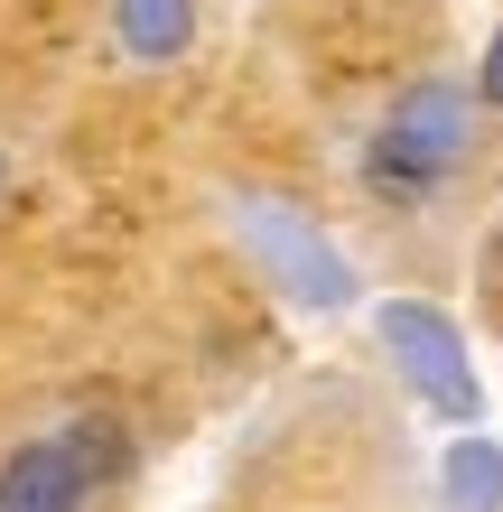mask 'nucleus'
I'll return each instance as SVG.
<instances>
[{
	"label": "nucleus",
	"instance_id": "obj_7",
	"mask_svg": "<svg viewBox=\"0 0 503 512\" xmlns=\"http://www.w3.org/2000/svg\"><path fill=\"white\" fill-rule=\"evenodd\" d=\"M457 503H466V512H494V466H485V447H457Z\"/></svg>",
	"mask_w": 503,
	"mask_h": 512
},
{
	"label": "nucleus",
	"instance_id": "obj_8",
	"mask_svg": "<svg viewBox=\"0 0 503 512\" xmlns=\"http://www.w3.org/2000/svg\"><path fill=\"white\" fill-rule=\"evenodd\" d=\"M476 94L503 103V28H494V47H485V75H476Z\"/></svg>",
	"mask_w": 503,
	"mask_h": 512
},
{
	"label": "nucleus",
	"instance_id": "obj_6",
	"mask_svg": "<svg viewBox=\"0 0 503 512\" xmlns=\"http://www.w3.org/2000/svg\"><path fill=\"white\" fill-rule=\"evenodd\" d=\"M66 447L84 457V475H94V485H122L131 475V438H122V419H66Z\"/></svg>",
	"mask_w": 503,
	"mask_h": 512
},
{
	"label": "nucleus",
	"instance_id": "obj_2",
	"mask_svg": "<svg viewBox=\"0 0 503 512\" xmlns=\"http://www.w3.org/2000/svg\"><path fill=\"white\" fill-rule=\"evenodd\" d=\"M233 224H243V243L261 252V270H271L280 289H299L308 308H345V298H354L345 252L299 215V205H280V196H243V215H233Z\"/></svg>",
	"mask_w": 503,
	"mask_h": 512
},
{
	"label": "nucleus",
	"instance_id": "obj_5",
	"mask_svg": "<svg viewBox=\"0 0 503 512\" xmlns=\"http://www.w3.org/2000/svg\"><path fill=\"white\" fill-rule=\"evenodd\" d=\"M112 47L131 66H177L196 47V0H112Z\"/></svg>",
	"mask_w": 503,
	"mask_h": 512
},
{
	"label": "nucleus",
	"instance_id": "obj_3",
	"mask_svg": "<svg viewBox=\"0 0 503 512\" xmlns=\"http://www.w3.org/2000/svg\"><path fill=\"white\" fill-rule=\"evenodd\" d=\"M382 345L401 354V373H410V391L429 410L476 419V373H466V345H457V326L438 308H382Z\"/></svg>",
	"mask_w": 503,
	"mask_h": 512
},
{
	"label": "nucleus",
	"instance_id": "obj_1",
	"mask_svg": "<svg viewBox=\"0 0 503 512\" xmlns=\"http://www.w3.org/2000/svg\"><path fill=\"white\" fill-rule=\"evenodd\" d=\"M466 149H476V112H466L457 84H401L392 112H382V131L364 149V168H373V187H392V196H429V187H448V177L466 168Z\"/></svg>",
	"mask_w": 503,
	"mask_h": 512
},
{
	"label": "nucleus",
	"instance_id": "obj_4",
	"mask_svg": "<svg viewBox=\"0 0 503 512\" xmlns=\"http://www.w3.org/2000/svg\"><path fill=\"white\" fill-rule=\"evenodd\" d=\"M103 485L84 475V457L66 447V429L56 438H19L10 457H0V512H84Z\"/></svg>",
	"mask_w": 503,
	"mask_h": 512
},
{
	"label": "nucleus",
	"instance_id": "obj_9",
	"mask_svg": "<svg viewBox=\"0 0 503 512\" xmlns=\"http://www.w3.org/2000/svg\"><path fill=\"white\" fill-rule=\"evenodd\" d=\"M0 196H10V159H0Z\"/></svg>",
	"mask_w": 503,
	"mask_h": 512
}]
</instances>
